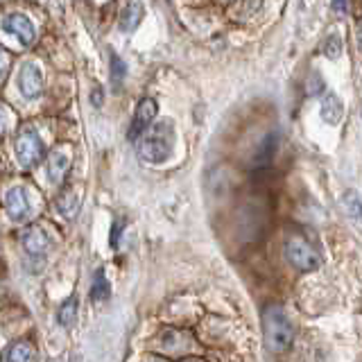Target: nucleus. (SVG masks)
Returning <instances> with one entry per match:
<instances>
[{"instance_id":"5701e85b","label":"nucleus","mask_w":362,"mask_h":362,"mask_svg":"<svg viewBox=\"0 0 362 362\" xmlns=\"http://www.w3.org/2000/svg\"><path fill=\"white\" fill-rule=\"evenodd\" d=\"M7 66H9V54L3 48H0V75L7 71Z\"/></svg>"},{"instance_id":"423d86ee","label":"nucleus","mask_w":362,"mask_h":362,"mask_svg":"<svg viewBox=\"0 0 362 362\" xmlns=\"http://www.w3.org/2000/svg\"><path fill=\"white\" fill-rule=\"evenodd\" d=\"M18 88H21L23 98H28V100H34L37 95H41V90H43V75H41V71L34 64H25V66L21 68V73H18Z\"/></svg>"},{"instance_id":"7ed1b4c3","label":"nucleus","mask_w":362,"mask_h":362,"mask_svg":"<svg viewBox=\"0 0 362 362\" xmlns=\"http://www.w3.org/2000/svg\"><path fill=\"white\" fill-rule=\"evenodd\" d=\"M283 254H286L288 263L292 267H297L299 272H315L322 265L320 254H317L313 245L301 235H290L286 240V247H283Z\"/></svg>"},{"instance_id":"4468645a","label":"nucleus","mask_w":362,"mask_h":362,"mask_svg":"<svg viewBox=\"0 0 362 362\" xmlns=\"http://www.w3.org/2000/svg\"><path fill=\"white\" fill-rule=\"evenodd\" d=\"M143 5L141 3H134V5H129L127 9H124V14H122V18H120V30L122 32H132V30H136L141 25V21H143Z\"/></svg>"},{"instance_id":"bb28decb","label":"nucleus","mask_w":362,"mask_h":362,"mask_svg":"<svg viewBox=\"0 0 362 362\" xmlns=\"http://www.w3.org/2000/svg\"><path fill=\"white\" fill-rule=\"evenodd\" d=\"M145 362H165V360H161V358H147Z\"/></svg>"},{"instance_id":"6ab92c4d","label":"nucleus","mask_w":362,"mask_h":362,"mask_svg":"<svg viewBox=\"0 0 362 362\" xmlns=\"http://www.w3.org/2000/svg\"><path fill=\"white\" fill-rule=\"evenodd\" d=\"M124 75H127V66L122 64V59L118 54H111V79H113V84L120 86Z\"/></svg>"},{"instance_id":"dca6fc26","label":"nucleus","mask_w":362,"mask_h":362,"mask_svg":"<svg viewBox=\"0 0 362 362\" xmlns=\"http://www.w3.org/2000/svg\"><path fill=\"white\" fill-rule=\"evenodd\" d=\"M57 320H59V324L64 328H71L75 324V320H77V299L75 297H68L62 303L59 313H57Z\"/></svg>"},{"instance_id":"a211bd4d","label":"nucleus","mask_w":362,"mask_h":362,"mask_svg":"<svg viewBox=\"0 0 362 362\" xmlns=\"http://www.w3.org/2000/svg\"><path fill=\"white\" fill-rule=\"evenodd\" d=\"M344 209L349 213V218H354L356 222L362 220V199L356 195L354 190H349L346 195H344Z\"/></svg>"},{"instance_id":"9b49d317","label":"nucleus","mask_w":362,"mask_h":362,"mask_svg":"<svg viewBox=\"0 0 362 362\" xmlns=\"http://www.w3.org/2000/svg\"><path fill=\"white\" fill-rule=\"evenodd\" d=\"M342 113H344V107H342V102H339V98L335 93H326L322 102V118L328 124H337L342 120Z\"/></svg>"},{"instance_id":"f257e3e1","label":"nucleus","mask_w":362,"mask_h":362,"mask_svg":"<svg viewBox=\"0 0 362 362\" xmlns=\"http://www.w3.org/2000/svg\"><path fill=\"white\" fill-rule=\"evenodd\" d=\"M139 156L147 163H163L175 152V124L170 120H158L147 127L136 141Z\"/></svg>"},{"instance_id":"1a4fd4ad","label":"nucleus","mask_w":362,"mask_h":362,"mask_svg":"<svg viewBox=\"0 0 362 362\" xmlns=\"http://www.w3.org/2000/svg\"><path fill=\"white\" fill-rule=\"evenodd\" d=\"M5 30L9 34H14V37L23 45H30L34 41V34H37V30H34V25H32V21L25 14H9L5 18Z\"/></svg>"},{"instance_id":"39448f33","label":"nucleus","mask_w":362,"mask_h":362,"mask_svg":"<svg viewBox=\"0 0 362 362\" xmlns=\"http://www.w3.org/2000/svg\"><path fill=\"white\" fill-rule=\"evenodd\" d=\"M156 118V102L152 98H143L139 102V107H136V113H134V120H132V127L127 132V139L129 141H139L141 134L150 127L152 120Z\"/></svg>"},{"instance_id":"2eb2a0df","label":"nucleus","mask_w":362,"mask_h":362,"mask_svg":"<svg viewBox=\"0 0 362 362\" xmlns=\"http://www.w3.org/2000/svg\"><path fill=\"white\" fill-rule=\"evenodd\" d=\"M276 145H279L276 134H269L267 139L260 143L258 152H256V165H267V163H272V158H274V154H276Z\"/></svg>"},{"instance_id":"f8f14e48","label":"nucleus","mask_w":362,"mask_h":362,"mask_svg":"<svg viewBox=\"0 0 362 362\" xmlns=\"http://www.w3.org/2000/svg\"><path fill=\"white\" fill-rule=\"evenodd\" d=\"M79 209V197H77V192L71 190V188H66L59 192V197H57V211H59L64 218H73V215L77 213Z\"/></svg>"},{"instance_id":"393cba45","label":"nucleus","mask_w":362,"mask_h":362,"mask_svg":"<svg viewBox=\"0 0 362 362\" xmlns=\"http://www.w3.org/2000/svg\"><path fill=\"white\" fill-rule=\"evenodd\" d=\"M335 9H337V11H344V9H346L344 0H335Z\"/></svg>"},{"instance_id":"9d476101","label":"nucleus","mask_w":362,"mask_h":362,"mask_svg":"<svg viewBox=\"0 0 362 362\" xmlns=\"http://www.w3.org/2000/svg\"><path fill=\"white\" fill-rule=\"evenodd\" d=\"M71 156L66 154L64 147H59V150H54L50 156H48V177L52 184H62V181L66 179L68 170H71Z\"/></svg>"},{"instance_id":"f03ea898","label":"nucleus","mask_w":362,"mask_h":362,"mask_svg":"<svg viewBox=\"0 0 362 362\" xmlns=\"http://www.w3.org/2000/svg\"><path fill=\"white\" fill-rule=\"evenodd\" d=\"M263 326H265V344L272 354H283V351L290 349L294 339V331L286 313H283L279 305H269L265 310Z\"/></svg>"},{"instance_id":"6e6552de","label":"nucleus","mask_w":362,"mask_h":362,"mask_svg":"<svg viewBox=\"0 0 362 362\" xmlns=\"http://www.w3.org/2000/svg\"><path fill=\"white\" fill-rule=\"evenodd\" d=\"M5 211L14 222H23L30 213V202L23 188H9L5 195Z\"/></svg>"},{"instance_id":"aec40b11","label":"nucleus","mask_w":362,"mask_h":362,"mask_svg":"<svg viewBox=\"0 0 362 362\" xmlns=\"http://www.w3.org/2000/svg\"><path fill=\"white\" fill-rule=\"evenodd\" d=\"M324 54L328 59H337V57L342 54V41H339L337 34H333V37L324 43Z\"/></svg>"},{"instance_id":"0eeeda50","label":"nucleus","mask_w":362,"mask_h":362,"mask_svg":"<svg viewBox=\"0 0 362 362\" xmlns=\"http://www.w3.org/2000/svg\"><path fill=\"white\" fill-rule=\"evenodd\" d=\"M21 243H23V247H25V252H28L32 258H41L45 252H48L50 238H48V233H45V231L41 229V226L32 224V226H28L25 231H23Z\"/></svg>"},{"instance_id":"b1692460","label":"nucleus","mask_w":362,"mask_h":362,"mask_svg":"<svg viewBox=\"0 0 362 362\" xmlns=\"http://www.w3.org/2000/svg\"><path fill=\"white\" fill-rule=\"evenodd\" d=\"M90 100H93V105H95V107H100V105H102V90L95 88V90H93V95H90Z\"/></svg>"},{"instance_id":"20e7f679","label":"nucleus","mask_w":362,"mask_h":362,"mask_svg":"<svg viewBox=\"0 0 362 362\" xmlns=\"http://www.w3.org/2000/svg\"><path fill=\"white\" fill-rule=\"evenodd\" d=\"M45 154V147L39 132L32 127V124H23L21 132H18V139H16V156H18V163L23 168H32L37 165Z\"/></svg>"},{"instance_id":"4be33fe9","label":"nucleus","mask_w":362,"mask_h":362,"mask_svg":"<svg viewBox=\"0 0 362 362\" xmlns=\"http://www.w3.org/2000/svg\"><path fill=\"white\" fill-rule=\"evenodd\" d=\"M120 233H122V222H116V224H113V229H111V247H113V249L118 247Z\"/></svg>"},{"instance_id":"cd10ccee","label":"nucleus","mask_w":362,"mask_h":362,"mask_svg":"<svg viewBox=\"0 0 362 362\" xmlns=\"http://www.w3.org/2000/svg\"><path fill=\"white\" fill-rule=\"evenodd\" d=\"M184 362H202V360H184Z\"/></svg>"},{"instance_id":"f3484780","label":"nucleus","mask_w":362,"mask_h":362,"mask_svg":"<svg viewBox=\"0 0 362 362\" xmlns=\"http://www.w3.org/2000/svg\"><path fill=\"white\" fill-rule=\"evenodd\" d=\"M109 297V281L105 279V272L98 269L95 279H93V288H90V299L93 301H102Z\"/></svg>"},{"instance_id":"412c9836","label":"nucleus","mask_w":362,"mask_h":362,"mask_svg":"<svg viewBox=\"0 0 362 362\" xmlns=\"http://www.w3.org/2000/svg\"><path fill=\"white\" fill-rule=\"evenodd\" d=\"M9 120H11V113L5 105H0V136H3L9 127Z\"/></svg>"},{"instance_id":"a878e982","label":"nucleus","mask_w":362,"mask_h":362,"mask_svg":"<svg viewBox=\"0 0 362 362\" xmlns=\"http://www.w3.org/2000/svg\"><path fill=\"white\" fill-rule=\"evenodd\" d=\"M358 41H360V45H362V21L358 23Z\"/></svg>"},{"instance_id":"ddd939ff","label":"nucleus","mask_w":362,"mask_h":362,"mask_svg":"<svg viewBox=\"0 0 362 362\" xmlns=\"http://www.w3.org/2000/svg\"><path fill=\"white\" fill-rule=\"evenodd\" d=\"M5 362H34V349L30 342H14L5 351Z\"/></svg>"},{"instance_id":"c85d7f7f","label":"nucleus","mask_w":362,"mask_h":362,"mask_svg":"<svg viewBox=\"0 0 362 362\" xmlns=\"http://www.w3.org/2000/svg\"><path fill=\"white\" fill-rule=\"evenodd\" d=\"M360 224H362V220H360Z\"/></svg>"}]
</instances>
